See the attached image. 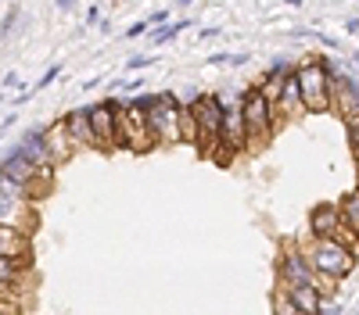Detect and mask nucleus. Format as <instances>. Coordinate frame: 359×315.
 <instances>
[{
  "label": "nucleus",
  "mask_w": 359,
  "mask_h": 315,
  "mask_svg": "<svg viewBox=\"0 0 359 315\" xmlns=\"http://www.w3.org/2000/svg\"><path fill=\"white\" fill-rule=\"evenodd\" d=\"M294 75H299L302 101H305V112H309V115L334 112V104H331V83H334V75L327 72V65H323L320 58L299 65V68H294Z\"/></svg>",
  "instance_id": "nucleus-4"
},
{
  "label": "nucleus",
  "mask_w": 359,
  "mask_h": 315,
  "mask_svg": "<svg viewBox=\"0 0 359 315\" xmlns=\"http://www.w3.org/2000/svg\"><path fill=\"white\" fill-rule=\"evenodd\" d=\"M352 58H356V65H359V51H356V54H352Z\"/></svg>",
  "instance_id": "nucleus-30"
},
{
  "label": "nucleus",
  "mask_w": 359,
  "mask_h": 315,
  "mask_svg": "<svg viewBox=\"0 0 359 315\" xmlns=\"http://www.w3.org/2000/svg\"><path fill=\"white\" fill-rule=\"evenodd\" d=\"M323 315H327V312H323Z\"/></svg>",
  "instance_id": "nucleus-31"
},
{
  "label": "nucleus",
  "mask_w": 359,
  "mask_h": 315,
  "mask_svg": "<svg viewBox=\"0 0 359 315\" xmlns=\"http://www.w3.org/2000/svg\"><path fill=\"white\" fill-rule=\"evenodd\" d=\"M58 75H61V65H51V68H47V72L40 75V83H36L33 90H43V86H51V83H54Z\"/></svg>",
  "instance_id": "nucleus-20"
},
{
  "label": "nucleus",
  "mask_w": 359,
  "mask_h": 315,
  "mask_svg": "<svg viewBox=\"0 0 359 315\" xmlns=\"http://www.w3.org/2000/svg\"><path fill=\"white\" fill-rule=\"evenodd\" d=\"M151 65H154V58H151V54H140V58H130L126 68H130V72H140V68H151Z\"/></svg>",
  "instance_id": "nucleus-21"
},
{
  "label": "nucleus",
  "mask_w": 359,
  "mask_h": 315,
  "mask_svg": "<svg viewBox=\"0 0 359 315\" xmlns=\"http://www.w3.org/2000/svg\"><path fill=\"white\" fill-rule=\"evenodd\" d=\"M148 122L162 147L183 144V104L176 101V93H159V101L148 108Z\"/></svg>",
  "instance_id": "nucleus-6"
},
{
  "label": "nucleus",
  "mask_w": 359,
  "mask_h": 315,
  "mask_svg": "<svg viewBox=\"0 0 359 315\" xmlns=\"http://www.w3.org/2000/svg\"><path fill=\"white\" fill-rule=\"evenodd\" d=\"M0 258L19 262V269L29 273V265H33V240H29V233L0 226Z\"/></svg>",
  "instance_id": "nucleus-11"
},
{
  "label": "nucleus",
  "mask_w": 359,
  "mask_h": 315,
  "mask_svg": "<svg viewBox=\"0 0 359 315\" xmlns=\"http://www.w3.org/2000/svg\"><path fill=\"white\" fill-rule=\"evenodd\" d=\"M244 147H248V129H244L241 101H238V104H227V118H223V151L241 154Z\"/></svg>",
  "instance_id": "nucleus-14"
},
{
  "label": "nucleus",
  "mask_w": 359,
  "mask_h": 315,
  "mask_svg": "<svg viewBox=\"0 0 359 315\" xmlns=\"http://www.w3.org/2000/svg\"><path fill=\"white\" fill-rule=\"evenodd\" d=\"M148 29H151V25H148V18H140L137 25H130V29H126V36H130V40H137V36H144Z\"/></svg>",
  "instance_id": "nucleus-23"
},
{
  "label": "nucleus",
  "mask_w": 359,
  "mask_h": 315,
  "mask_svg": "<svg viewBox=\"0 0 359 315\" xmlns=\"http://www.w3.org/2000/svg\"><path fill=\"white\" fill-rule=\"evenodd\" d=\"M338 208H341V218H345V226L352 233H359V186L356 190H349L345 197L338 201Z\"/></svg>",
  "instance_id": "nucleus-17"
},
{
  "label": "nucleus",
  "mask_w": 359,
  "mask_h": 315,
  "mask_svg": "<svg viewBox=\"0 0 359 315\" xmlns=\"http://www.w3.org/2000/svg\"><path fill=\"white\" fill-rule=\"evenodd\" d=\"M97 14H101L97 8H90V11H86V25H97Z\"/></svg>",
  "instance_id": "nucleus-27"
},
{
  "label": "nucleus",
  "mask_w": 359,
  "mask_h": 315,
  "mask_svg": "<svg viewBox=\"0 0 359 315\" xmlns=\"http://www.w3.org/2000/svg\"><path fill=\"white\" fill-rule=\"evenodd\" d=\"M316 269L309 265L305 251L299 247H284L280 251V262H277V287L294 290V287H316ZM320 290V287H316Z\"/></svg>",
  "instance_id": "nucleus-7"
},
{
  "label": "nucleus",
  "mask_w": 359,
  "mask_h": 315,
  "mask_svg": "<svg viewBox=\"0 0 359 315\" xmlns=\"http://www.w3.org/2000/svg\"><path fill=\"white\" fill-rule=\"evenodd\" d=\"M65 125L76 140V147H86V151H97V133H93V118H90V104H80L65 115Z\"/></svg>",
  "instance_id": "nucleus-15"
},
{
  "label": "nucleus",
  "mask_w": 359,
  "mask_h": 315,
  "mask_svg": "<svg viewBox=\"0 0 359 315\" xmlns=\"http://www.w3.org/2000/svg\"><path fill=\"white\" fill-rule=\"evenodd\" d=\"M115 86H119V90H140V86H144V79L137 75V79H130V83H115Z\"/></svg>",
  "instance_id": "nucleus-24"
},
{
  "label": "nucleus",
  "mask_w": 359,
  "mask_h": 315,
  "mask_svg": "<svg viewBox=\"0 0 359 315\" xmlns=\"http://www.w3.org/2000/svg\"><path fill=\"white\" fill-rule=\"evenodd\" d=\"M241 112H244V129H248V151H262L280 125L277 104L259 86H248L241 93Z\"/></svg>",
  "instance_id": "nucleus-1"
},
{
  "label": "nucleus",
  "mask_w": 359,
  "mask_h": 315,
  "mask_svg": "<svg viewBox=\"0 0 359 315\" xmlns=\"http://www.w3.org/2000/svg\"><path fill=\"white\" fill-rule=\"evenodd\" d=\"M69 4H76V0H58V8H61V11H65Z\"/></svg>",
  "instance_id": "nucleus-28"
},
{
  "label": "nucleus",
  "mask_w": 359,
  "mask_h": 315,
  "mask_svg": "<svg viewBox=\"0 0 359 315\" xmlns=\"http://www.w3.org/2000/svg\"><path fill=\"white\" fill-rule=\"evenodd\" d=\"M194 25V18H183V22H176V25H165V29H159V33H154V47H165L169 40L173 36H180L183 29H191Z\"/></svg>",
  "instance_id": "nucleus-19"
},
{
  "label": "nucleus",
  "mask_w": 359,
  "mask_h": 315,
  "mask_svg": "<svg viewBox=\"0 0 359 315\" xmlns=\"http://www.w3.org/2000/svg\"><path fill=\"white\" fill-rule=\"evenodd\" d=\"M341 229H345V218H341L338 204H316L309 212V233H313V240H338Z\"/></svg>",
  "instance_id": "nucleus-10"
},
{
  "label": "nucleus",
  "mask_w": 359,
  "mask_h": 315,
  "mask_svg": "<svg viewBox=\"0 0 359 315\" xmlns=\"http://www.w3.org/2000/svg\"><path fill=\"white\" fill-rule=\"evenodd\" d=\"M273 315H305V312L294 305V297H291L284 287H277V290H273Z\"/></svg>",
  "instance_id": "nucleus-18"
},
{
  "label": "nucleus",
  "mask_w": 359,
  "mask_h": 315,
  "mask_svg": "<svg viewBox=\"0 0 359 315\" xmlns=\"http://www.w3.org/2000/svg\"><path fill=\"white\" fill-rule=\"evenodd\" d=\"M345 33H352V36L359 33V18H345Z\"/></svg>",
  "instance_id": "nucleus-25"
},
{
  "label": "nucleus",
  "mask_w": 359,
  "mask_h": 315,
  "mask_svg": "<svg viewBox=\"0 0 359 315\" xmlns=\"http://www.w3.org/2000/svg\"><path fill=\"white\" fill-rule=\"evenodd\" d=\"M119 136H122V151L130 154H148L159 147V136L148 122V108H137L130 101H119Z\"/></svg>",
  "instance_id": "nucleus-5"
},
{
  "label": "nucleus",
  "mask_w": 359,
  "mask_h": 315,
  "mask_svg": "<svg viewBox=\"0 0 359 315\" xmlns=\"http://www.w3.org/2000/svg\"><path fill=\"white\" fill-rule=\"evenodd\" d=\"M0 208H4V218H0V226H11V229L33 236V229H36L33 201H25V197H0Z\"/></svg>",
  "instance_id": "nucleus-13"
},
{
  "label": "nucleus",
  "mask_w": 359,
  "mask_h": 315,
  "mask_svg": "<svg viewBox=\"0 0 359 315\" xmlns=\"http://www.w3.org/2000/svg\"><path fill=\"white\" fill-rule=\"evenodd\" d=\"M288 4H291V8H299V4H302V0H288Z\"/></svg>",
  "instance_id": "nucleus-29"
},
{
  "label": "nucleus",
  "mask_w": 359,
  "mask_h": 315,
  "mask_svg": "<svg viewBox=\"0 0 359 315\" xmlns=\"http://www.w3.org/2000/svg\"><path fill=\"white\" fill-rule=\"evenodd\" d=\"M305 115V101H302V86H299V75H291L284 90H280V97H277V118L280 122H294V118H302Z\"/></svg>",
  "instance_id": "nucleus-16"
},
{
  "label": "nucleus",
  "mask_w": 359,
  "mask_h": 315,
  "mask_svg": "<svg viewBox=\"0 0 359 315\" xmlns=\"http://www.w3.org/2000/svg\"><path fill=\"white\" fill-rule=\"evenodd\" d=\"M331 104H334V115L345 122V125H352L359 118V83H356L352 75H345V72L334 75V83H331Z\"/></svg>",
  "instance_id": "nucleus-9"
},
{
  "label": "nucleus",
  "mask_w": 359,
  "mask_h": 315,
  "mask_svg": "<svg viewBox=\"0 0 359 315\" xmlns=\"http://www.w3.org/2000/svg\"><path fill=\"white\" fill-rule=\"evenodd\" d=\"M191 112L198 118V151L212 158L216 151L223 147V118H227V104L216 97V93H201L194 97Z\"/></svg>",
  "instance_id": "nucleus-3"
},
{
  "label": "nucleus",
  "mask_w": 359,
  "mask_h": 315,
  "mask_svg": "<svg viewBox=\"0 0 359 315\" xmlns=\"http://www.w3.org/2000/svg\"><path fill=\"white\" fill-rule=\"evenodd\" d=\"M165 22H169V11H154V14H148V25H151V29H162Z\"/></svg>",
  "instance_id": "nucleus-22"
},
{
  "label": "nucleus",
  "mask_w": 359,
  "mask_h": 315,
  "mask_svg": "<svg viewBox=\"0 0 359 315\" xmlns=\"http://www.w3.org/2000/svg\"><path fill=\"white\" fill-rule=\"evenodd\" d=\"M43 140H47V158H51L54 168L65 165L72 158V151H80V147H76V140H72V133H69V125H65V118H58V122L47 125Z\"/></svg>",
  "instance_id": "nucleus-12"
},
{
  "label": "nucleus",
  "mask_w": 359,
  "mask_h": 315,
  "mask_svg": "<svg viewBox=\"0 0 359 315\" xmlns=\"http://www.w3.org/2000/svg\"><path fill=\"white\" fill-rule=\"evenodd\" d=\"M4 86L11 90V86H22V79L19 75H14V72H8V79H4Z\"/></svg>",
  "instance_id": "nucleus-26"
},
{
  "label": "nucleus",
  "mask_w": 359,
  "mask_h": 315,
  "mask_svg": "<svg viewBox=\"0 0 359 315\" xmlns=\"http://www.w3.org/2000/svg\"><path fill=\"white\" fill-rule=\"evenodd\" d=\"M90 118H93V133H97V151H122V136H119V101L108 97L101 104H90Z\"/></svg>",
  "instance_id": "nucleus-8"
},
{
  "label": "nucleus",
  "mask_w": 359,
  "mask_h": 315,
  "mask_svg": "<svg viewBox=\"0 0 359 315\" xmlns=\"http://www.w3.org/2000/svg\"><path fill=\"white\" fill-rule=\"evenodd\" d=\"M305 258H309V265L316 269V276L334 279V283H341L345 276H352L356 265H359V258H356L341 240H309Z\"/></svg>",
  "instance_id": "nucleus-2"
}]
</instances>
